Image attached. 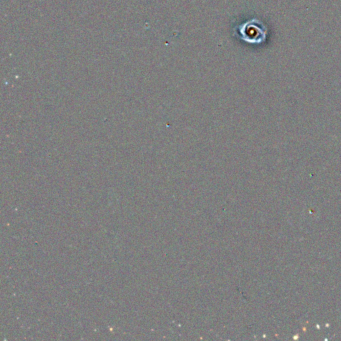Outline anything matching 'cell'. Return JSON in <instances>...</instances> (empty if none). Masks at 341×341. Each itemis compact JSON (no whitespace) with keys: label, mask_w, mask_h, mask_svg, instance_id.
Masks as SVG:
<instances>
[{"label":"cell","mask_w":341,"mask_h":341,"mask_svg":"<svg viewBox=\"0 0 341 341\" xmlns=\"http://www.w3.org/2000/svg\"><path fill=\"white\" fill-rule=\"evenodd\" d=\"M239 34L245 42L258 44L266 38V29L261 22L251 20L240 26Z\"/></svg>","instance_id":"cell-1"}]
</instances>
